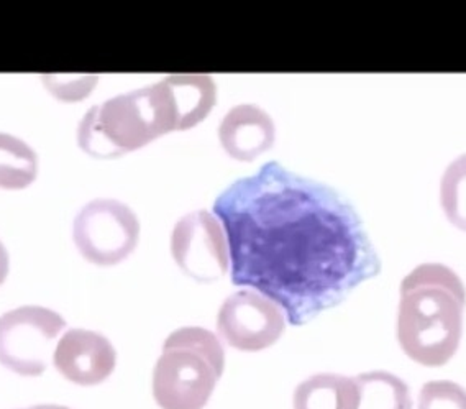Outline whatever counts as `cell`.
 <instances>
[{
	"instance_id": "cell-11",
	"label": "cell",
	"mask_w": 466,
	"mask_h": 409,
	"mask_svg": "<svg viewBox=\"0 0 466 409\" xmlns=\"http://www.w3.org/2000/svg\"><path fill=\"white\" fill-rule=\"evenodd\" d=\"M359 392L355 380L337 373H317L294 390V409H357Z\"/></svg>"
},
{
	"instance_id": "cell-2",
	"label": "cell",
	"mask_w": 466,
	"mask_h": 409,
	"mask_svg": "<svg viewBox=\"0 0 466 409\" xmlns=\"http://www.w3.org/2000/svg\"><path fill=\"white\" fill-rule=\"evenodd\" d=\"M398 341L424 367H441L460 347L466 290L460 276L441 263L414 268L400 283Z\"/></svg>"
},
{
	"instance_id": "cell-8",
	"label": "cell",
	"mask_w": 466,
	"mask_h": 409,
	"mask_svg": "<svg viewBox=\"0 0 466 409\" xmlns=\"http://www.w3.org/2000/svg\"><path fill=\"white\" fill-rule=\"evenodd\" d=\"M284 329L283 310L253 290L230 294L217 314V332L237 351H265L281 339Z\"/></svg>"
},
{
	"instance_id": "cell-13",
	"label": "cell",
	"mask_w": 466,
	"mask_h": 409,
	"mask_svg": "<svg viewBox=\"0 0 466 409\" xmlns=\"http://www.w3.org/2000/svg\"><path fill=\"white\" fill-rule=\"evenodd\" d=\"M38 175V157L28 143L0 134V188L24 189Z\"/></svg>"
},
{
	"instance_id": "cell-15",
	"label": "cell",
	"mask_w": 466,
	"mask_h": 409,
	"mask_svg": "<svg viewBox=\"0 0 466 409\" xmlns=\"http://www.w3.org/2000/svg\"><path fill=\"white\" fill-rule=\"evenodd\" d=\"M417 409H466V388L450 380H433L420 388Z\"/></svg>"
},
{
	"instance_id": "cell-3",
	"label": "cell",
	"mask_w": 466,
	"mask_h": 409,
	"mask_svg": "<svg viewBox=\"0 0 466 409\" xmlns=\"http://www.w3.org/2000/svg\"><path fill=\"white\" fill-rule=\"evenodd\" d=\"M184 130L169 77L137 91L120 94L86 112L77 128V143L94 158H118Z\"/></svg>"
},
{
	"instance_id": "cell-14",
	"label": "cell",
	"mask_w": 466,
	"mask_h": 409,
	"mask_svg": "<svg viewBox=\"0 0 466 409\" xmlns=\"http://www.w3.org/2000/svg\"><path fill=\"white\" fill-rule=\"evenodd\" d=\"M441 204L449 222L466 232V153L453 159L441 176Z\"/></svg>"
},
{
	"instance_id": "cell-6",
	"label": "cell",
	"mask_w": 466,
	"mask_h": 409,
	"mask_svg": "<svg viewBox=\"0 0 466 409\" xmlns=\"http://www.w3.org/2000/svg\"><path fill=\"white\" fill-rule=\"evenodd\" d=\"M73 239L87 261L112 267L124 261L137 249L140 220L120 200L94 199L77 212Z\"/></svg>"
},
{
	"instance_id": "cell-10",
	"label": "cell",
	"mask_w": 466,
	"mask_h": 409,
	"mask_svg": "<svg viewBox=\"0 0 466 409\" xmlns=\"http://www.w3.org/2000/svg\"><path fill=\"white\" fill-rule=\"evenodd\" d=\"M218 140L230 158L253 161L275 145V122L258 106L240 104L225 114Z\"/></svg>"
},
{
	"instance_id": "cell-5",
	"label": "cell",
	"mask_w": 466,
	"mask_h": 409,
	"mask_svg": "<svg viewBox=\"0 0 466 409\" xmlns=\"http://www.w3.org/2000/svg\"><path fill=\"white\" fill-rule=\"evenodd\" d=\"M66 321L43 306H22L0 316V365L20 376H40Z\"/></svg>"
},
{
	"instance_id": "cell-17",
	"label": "cell",
	"mask_w": 466,
	"mask_h": 409,
	"mask_svg": "<svg viewBox=\"0 0 466 409\" xmlns=\"http://www.w3.org/2000/svg\"><path fill=\"white\" fill-rule=\"evenodd\" d=\"M7 275H9V251L5 249V245L0 242V284L5 281Z\"/></svg>"
},
{
	"instance_id": "cell-12",
	"label": "cell",
	"mask_w": 466,
	"mask_h": 409,
	"mask_svg": "<svg viewBox=\"0 0 466 409\" xmlns=\"http://www.w3.org/2000/svg\"><path fill=\"white\" fill-rule=\"evenodd\" d=\"M359 404L357 409H412L408 383L398 375L375 370L353 376Z\"/></svg>"
},
{
	"instance_id": "cell-18",
	"label": "cell",
	"mask_w": 466,
	"mask_h": 409,
	"mask_svg": "<svg viewBox=\"0 0 466 409\" xmlns=\"http://www.w3.org/2000/svg\"><path fill=\"white\" fill-rule=\"evenodd\" d=\"M25 409H71L67 406H59V404H36V406H30Z\"/></svg>"
},
{
	"instance_id": "cell-16",
	"label": "cell",
	"mask_w": 466,
	"mask_h": 409,
	"mask_svg": "<svg viewBox=\"0 0 466 409\" xmlns=\"http://www.w3.org/2000/svg\"><path fill=\"white\" fill-rule=\"evenodd\" d=\"M45 83L48 84L50 91L58 96L59 99L63 100H77L81 99L77 96V92L73 89L76 87L77 91L83 92L84 96H87L92 91L94 84L97 83V76H89V77H79V79H73L71 83H66L63 77H55L53 75H46Z\"/></svg>"
},
{
	"instance_id": "cell-7",
	"label": "cell",
	"mask_w": 466,
	"mask_h": 409,
	"mask_svg": "<svg viewBox=\"0 0 466 409\" xmlns=\"http://www.w3.org/2000/svg\"><path fill=\"white\" fill-rule=\"evenodd\" d=\"M171 255L186 275L200 283L216 281L230 267L224 227L208 210H194L176 222Z\"/></svg>"
},
{
	"instance_id": "cell-9",
	"label": "cell",
	"mask_w": 466,
	"mask_h": 409,
	"mask_svg": "<svg viewBox=\"0 0 466 409\" xmlns=\"http://www.w3.org/2000/svg\"><path fill=\"white\" fill-rule=\"evenodd\" d=\"M53 363L67 382L94 386L114 373L116 352L106 335L87 329H69L59 339Z\"/></svg>"
},
{
	"instance_id": "cell-4",
	"label": "cell",
	"mask_w": 466,
	"mask_h": 409,
	"mask_svg": "<svg viewBox=\"0 0 466 409\" xmlns=\"http://www.w3.org/2000/svg\"><path fill=\"white\" fill-rule=\"evenodd\" d=\"M224 368V347L214 332L181 327L167 335L153 370L155 401L161 409H204Z\"/></svg>"
},
{
	"instance_id": "cell-1",
	"label": "cell",
	"mask_w": 466,
	"mask_h": 409,
	"mask_svg": "<svg viewBox=\"0 0 466 409\" xmlns=\"http://www.w3.org/2000/svg\"><path fill=\"white\" fill-rule=\"evenodd\" d=\"M232 283L263 294L304 326L381 271L361 218L327 184L269 161L214 202Z\"/></svg>"
}]
</instances>
